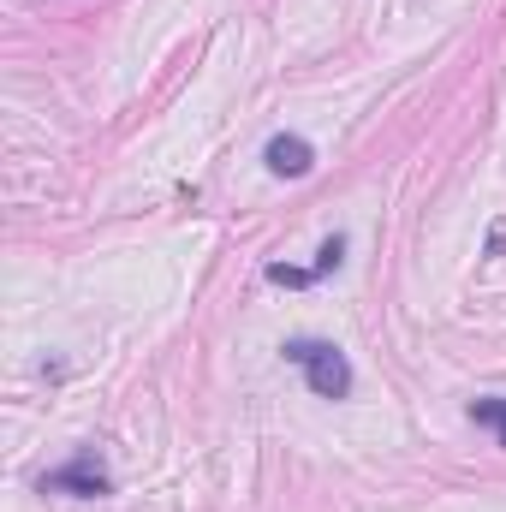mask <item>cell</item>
<instances>
[{
    "instance_id": "4",
    "label": "cell",
    "mask_w": 506,
    "mask_h": 512,
    "mask_svg": "<svg viewBox=\"0 0 506 512\" xmlns=\"http://www.w3.org/2000/svg\"><path fill=\"white\" fill-rule=\"evenodd\" d=\"M471 423H477V429H495L501 447H506V399H477V405H471Z\"/></svg>"
},
{
    "instance_id": "3",
    "label": "cell",
    "mask_w": 506,
    "mask_h": 512,
    "mask_svg": "<svg viewBox=\"0 0 506 512\" xmlns=\"http://www.w3.org/2000/svg\"><path fill=\"white\" fill-rule=\"evenodd\" d=\"M262 161H268V173H274V179H304V173L316 167V149H310L304 137H292V131H280V137H268V149H262Z\"/></svg>"
},
{
    "instance_id": "2",
    "label": "cell",
    "mask_w": 506,
    "mask_h": 512,
    "mask_svg": "<svg viewBox=\"0 0 506 512\" xmlns=\"http://www.w3.org/2000/svg\"><path fill=\"white\" fill-rule=\"evenodd\" d=\"M114 483H108V465L96 459V447H84L72 465H60V471H48L42 477V495H78V501H102Z\"/></svg>"
},
{
    "instance_id": "1",
    "label": "cell",
    "mask_w": 506,
    "mask_h": 512,
    "mask_svg": "<svg viewBox=\"0 0 506 512\" xmlns=\"http://www.w3.org/2000/svg\"><path fill=\"white\" fill-rule=\"evenodd\" d=\"M286 364L304 370V382H310L316 399H346V393H352V364H346V352L328 346V340H286Z\"/></svg>"
}]
</instances>
